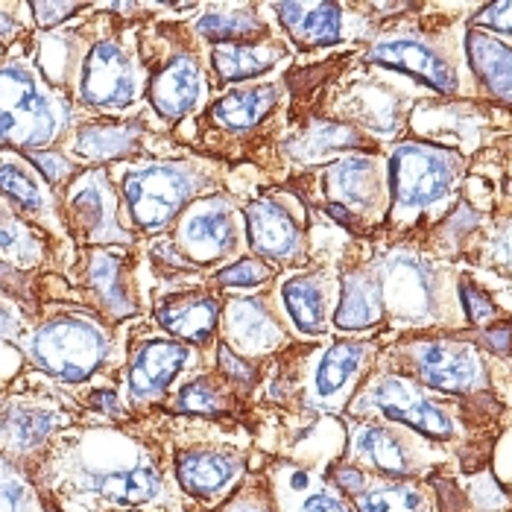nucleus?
<instances>
[{"instance_id": "nucleus-26", "label": "nucleus", "mask_w": 512, "mask_h": 512, "mask_svg": "<svg viewBox=\"0 0 512 512\" xmlns=\"http://www.w3.org/2000/svg\"><path fill=\"white\" fill-rule=\"evenodd\" d=\"M384 316V290L381 281L369 273H352L343 278L340 305L334 314V325L340 331H360L378 325Z\"/></svg>"}, {"instance_id": "nucleus-20", "label": "nucleus", "mask_w": 512, "mask_h": 512, "mask_svg": "<svg viewBox=\"0 0 512 512\" xmlns=\"http://www.w3.org/2000/svg\"><path fill=\"white\" fill-rule=\"evenodd\" d=\"M217 316H220V302L208 293H191V296H176L167 299L156 311V322L173 337H179V343H194L205 346L214 337L217 328Z\"/></svg>"}, {"instance_id": "nucleus-24", "label": "nucleus", "mask_w": 512, "mask_h": 512, "mask_svg": "<svg viewBox=\"0 0 512 512\" xmlns=\"http://www.w3.org/2000/svg\"><path fill=\"white\" fill-rule=\"evenodd\" d=\"M273 498L278 512H352L346 495L305 469H287Z\"/></svg>"}, {"instance_id": "nucleus-3", "label": "nucleus", "mask_w": 512, "mask_h": 512, "mask_svg": "<svg viewBox=\"0 0 512 512\" xmlns=\"http://www.w3.org/2000/svg\"><path fill=\"white\" fill-rule=\"evenodd\" d=\"M59 132V115L36 77L21 65L0 68V141L39 150Z\"/></svg>"}, {"instance_id": "nucleus-38", "label": "nucleus", "mask_w": 512, "mask_h": 512, "mask_svg": "<svg viewBox=\"0 0 512 512\" xmlns=\"http://www.w3.org/2000/svg\"><path fill=\"white\" fill-rule=\"evenodd\" d=\"M220 512H278V507L273 489H267L264 477H249L240 489L232 492V498Z\"/></svg>"}, {"instance_id": "nucleus-52", "label": "nucleus", "mask_w": 512, "mask_h": 512, "mask_svg": "<svg viewBox=\"0 0 512 512\" xmlns=\"http://www.w3.org/2000/svg\"><path fill=\"white\" fill-rule=\"evenodd\" d=\"M0 276H12V270H9V267H3V264H0Z\"/></svg>"}, {"instance_id": "nucleus-28", "label": "nucleus", "mask_w": 512, "mask_h": 512, "mask_svg": "<svg viewBox=\"0 0 512 512\" xmlns=\"http://www.w3.org/2000/svg\"><path fill=\"white\" fill-rule=\"evenodd\" d=\"M469 62H472V71L480 79V85L504 100V103H512V47H507L501 39H492L486 33H477L472 30L469 33Z\"/></svg>"}, {"instance_id": "nucleus-17", "label": "nucleus", "mask_w": 512, "mask_h": 512, "mask_svg": "<svg viewBox=\"0 0 512 512\" xmlns=\"http://www.w3.org/2000/svg\"><path fill=\"white\" fill-rule=\"evenodd\" d=\"M205 91V77L194 56L179 53L150 79V103L164 120L185 118Z\"/></svg>"}, {"instance_id": "nucleus-9", "label": "nucleus", "mask_w": 512, "mask_h": 512, "mask_svg": "<svg viewBox=\"0 0 512 512\" xmlns=\"http://www.w3.org/2000/svg\"><path fill=\"white\" fill-rule=\"evenodd\" d=\"M176 240L191 258H199V261H217L235 252V208L223 197H208L197 202L194 208H185Z\"/></svg>"}, {"instance_id": "nucleus-22", "label": "nucleus", "mask_w": 512, "mask_h": 512, "mask_svg": "<svg viewBox=\"0 0 512 512\" xmlns=\"http://www.w3.org/2000/svg\"><path fill=\"white\" fill-rule=\"evenodd\" d=\"M349 454L360 466H369V469L390 474V477H407L413 472V463H410L404 442L390 434L387 428H378V425H355Z\"/></svg>"}, {"instance_id": "nucleus-45", "label": "nucleus", "mask_w": 512, "mask_h": 512, "mask_svg": "<svg viewBox=\"0 0 512 512\" xmlns=\"http://www.w3.org/2000/svg\"><path fill=\"white\" fill-rule=\"evenodd\" d=\"M30 9L41 27H53V24H62L65 18L77 15L82 6L79 3H33Z\"/></svg>"}, {"instance_id": "nucleus-15", "label": "nucleus", "mask_w": 512, "mask_h": 512, "mask_svg": "<svg viewBox=\"0 0 512 512\" xmlns=\"http://www.w3.org/2000/svg\"><path fill=\"white\" fill-rule=\"evenodd\" d=\"M369 62L393 68L401 74H410L419 82L431 85L439 94H451L457 91V74L451 71V65L436 53L431 44L419 39H384L372 44V50L366 53Z\"/></svg>"}, {"instance_id": "nucleus-21", "label": "nucleus", "mask_w": 512, "mask_h": 512, "mask_svg": "<svg viewBox=\"0 0 512 512\" xmlns=\"http://www.w3.org/2000/svg\"><path fill=\"white\" fill-rule=\"evenodd\" d=\"M85 281L94 293V299L100 302V308L115 319L135 314V299L129 290V278H126V258L112 249H97L88 255L85 264Z\"/></svg>"}, {"instance_id": "nucleus-42", "label": "nucleus", "mask_w": 512, "mask_h": 512, "mask_svg": "<svg viewBox=\"0 0 512 512\" xmlns=\"http://www.w3.org/2000/svg\"><path fill=\"white\" fill-rule=\"evenodd\" d=\"M460 293H463V308H466V316H469V322H474V325L489 322L492 316L498 314V311H495V305L489 302V296H486V293H480L474 284H463V287H460Z\"/></svg>"}, {"instance_id": "nucleus-5", "label": "nucleus", "mask_w": 512, "mask_h": 512, "mask_svg": "<svg viewBox=\"0 0 512 512\" xmlns=\"http://www.w3.org/2000/svg\"><path fill=\"white\" fill-rule=\"evenodd\" d=\"M138 88L141 71L118 41L103 39L91 44L79 79L82 103L97 109H123L138 97Z\"/></svg>"}, {"instance_id": "nucleus-7", "label": "nucleus", "mask_w": 512, "mask_h": 512, "mask_svg": "<svg viewBox=\"0 0 512 512\" xmlns=\"http://www.w3.org/2000/svg\"><path fill=\"white\" fill-rule=\"evenodd\" d=\"M366 407L378 410L384 419L401 422V425L413 428L416 434L431 436V439L454 436L451 416L431 398L419 393L413 384H407L404 378H381L366 398Z\"/></svg>"}, {"instance_id": "nucleus-13", "label": "nucleus", "mask_w": 512, "mask_h": 512, "mask_svg": "<svg viewBox=\"0 0 512 512\" xmlns=\"http://www.w3.org/2000/svg\"><path fill=\"white\" fill-rule=\"evenodd\" d=\"M419 378L439 393H469L483 384V363L472 346L425 343L416 346Z\"/></svg>"}, {"instance_id": "nucleus-6", "label": "nucleus", "mask_w": 512, "mask_h": 512, "mask_svg": "<svg viewBox=\"0 0 512 512\" xmlns=\"http://www.w3.org/2000/svg\"><path fill=\"white\" fill-rule=\"evenodd\" d=\"M164 489H167L164 472L156 460L135 457V460H126L112 469H106V466L88 469L79 480L77 492L94 495L115 510H138V507L156 504L164 495Z\"/></svg>"}, {"instance_id": "nucleus-37", "label": "nucleus", "mask_w": 512, "mask_h": 512, "mask_svg": "<svg viewBox=\"0 0 512 512\" xmlns=\"http://www.w3.org/2000/svg\"><path fill=\"white\" fill-rule=\"evenodd\" d=\"M357 138L343 129V126H334V123H316L311 132H305L299 138V144L293 147V156L305 158V161H316L325 150H346V147H355Z\"/></svg>"}, {"instance_id": "nucleus-8", "label": "nucleus", "mask_w": 512, "mask_h": 512, "mask_svg": "<svg viewBox=\"0 0 512 512\" xmlns=\"http://www.w3.org/2000/svg\"><path fill=\"white\" fill-rule=\"evenodd\" d=\"M243 469L246 460L223 448H182L173 460L179 489L197 501H217L223 495H232Z\"/></svg>"}, {"instance_id": "nucleus-47", "label": "nucleus", "mask_w": 512, "mask_h": 512, "mask_svg": "<svg viewBox=\"0 0 512 512\" xmlns=\"http://www.w3.org/2000/svg\"><path fill=\"white\" fill-rule=\"evenodd\" d=\"M486 340H489V346H492L495 352H501V355H504V352H510V328H507V325H504V328H498V331H495V328H492V331H486Z\"/></svg>"}, {"instance_id": "nucleus-49", "label": "nucleus", "mask_w": 512, "mask_h": 512, "mask_svg": "<svg viewBox=\"0 0 512 512\" xmlns=\"http://www.w3.org/2000/svg\"><path fill=\"white\" fill-rule=\"evenodd\" d=\"M15 331H18L15 316L9 314L6 308H0V337H9V334H15Z\"/></svg>"}, {"instance_id": "nucleus-19", "label": "nucleus", "mask_w": 512, "mask_h": 512, "mask_svg": "<svg viewBox=\"0 0 512 512\" xmlns=\"http://www.w3.org/2000/svg\"><path fill=\"white\" fill-rule=\"evenodd\" d=\"M226 337L237 355H261L276 349L284 340L276 314L270 311L267 299H235L226 308Z\"/></svg>"}, {"instance_id": "nucleus-10", "label": "nucleus", "mask_w": 512, "mask_h": 512, "mask_svg": "<svg viewBox=\"0 0 512 512\" xmlns=\"http://www.w3.org/2000/svg\"><path fill=\"white\" fill-rule=\"evenodd\" d=\"M71 229L88 243H123L129 237L118 226L115 197L103 170H91L79 179L68 197Z\"/></svg>"}, {"instance_id": "nucleus-12", "label": "nucleus", "mask_w": 512, "mask_h": 512, "mask_svg": "<svg viewBox=\"0 0 512 512\" xmlns=\"http://www.w3.org/2000/svg\"><path fill=\"white\" fill-rule=\"evenodd\" d=\"M191 349L179 340H147L135 349L126 390L132 401H156L164 390L179 378V372L188 366Z\"/></svg>"}, {"instance_id": "nucleus-53", "label": "nucleus", "mask_w": 512, "mask_h": 512, "mask_svg": "<svg viewBox=\"0 0 512 512\" xmlns=\"http://www.w3.org/2000/svg\"><path fill=\"white\" fill-rule=\"evenodd\" d=\"M120 512H135V510H120Z\"/></svg>"}, {"instance_id": "nucleus-51", "label": "nucleus", "mask_w": 512, "mask_h": 512, "mask_svg": "<svg viewBox=\"0 0 512 512\" xmlns=\"http://www.w3.org/2000/svg\"><path fill=\"white\" fill-rule=\"evenodd\" d=\"M504 258H507V267L512 270V235L504 240Z\"/></svg>"}, {"instance_id": "nucleus-30", "label": "nucleus", "mask_w": 512, "mask_h": 512, "mask_svg": "<svg viewBox=\"0 0 512 512\" xmlns=\"http://www.w3.org/2000/svg\"><path fill=\"white\" fill-rule=\"evenodd\" d=\"M284 311L302 334H322L325 328V287L319 276H293L281 287Z\"/></svg>"}, {"instance_id": "nucleus-34", "label": "nucleus", "mask_w": 512, "mask_h": 512, "mask_svg": "<svg viewBox=\"0 0 512 512\" xmlns=\"http://www.w3.org/2000/svg\"><path fill=\"white\" fill-rule=\"evenodd\" d=\"M170 410L185 416H226L232 407L226 390L214 378H197L176 393V398L170 401Z\"/></svg>"}, {"instance_id": "nucleus-36", "label": "nucleus", "mask_w": 512, "mask_h": 512, "mask_svg": "<svg viewBox=\"0 0 512 512\" xmlns=\"http://www.w3.org/2000/svg\"><path fill=\"white\" fill-rule=\"evenodd\" d=\"M0 194L9 202L21 205L24 211H41L44 208V191H41L39 182L24 167H18L12 161L0 164Z\"/></svg>"}, {"instance_id": "nucleus-46", "label": "nucleus", "mask_w": 512, "mask_h": 512, "mask_svg": "<svg viewBox=\"0 0 512 512\" xmlns=\"http://www.w3.org/2000/svg\"><path fill=\"white\" fill-rule=\"evenodd\" d=\"M477 24L492 27V30H501V33H512V3L486 6V9L477 15Z\"/></svg>"}, {"instance_id": "nucleus-29", "label": "nucleus", "mask_w": 512, "mask_h": 512, "mask_svg": "<svg viewBox=\"0 0 512 512\" xmlns=\"http://www.w3.org/2000/svg\"><path fill=\"white\" fill-rule=\"evenodd\" d=\"M141 144V123H94L82 126L74 141V153L85 161L103 164L132 156Z\"/></svg>"}, {"instance_id": "nucleus-27", "label": "nucleus", "mask_w": 512, "mask_h": 512, "mask_svg": "<svg viewBox=\"0 0 512 512\" xmlns=\"http://www.w3.org/2000/svg\"><path fill=\"white\" fill-rule=\"evenodd\" d=\"M278 88L276 85H252V88H235L229 94H223L214 106H211V120L223 129L232 132H249L255 129L261 120L267 118L276 109Z\"/></svg>"}, {"instance_id": "nucleus-18", "label": "nucleus", "mask_w": 512, "mask_h": 512, "mask_svg": "<svg viewBox=\"0 0 512 512\" xmlns=\"http://www.w3.org/2000/svg\"><path fill=\"white\" fill-rule=\"evenodd\" d=\"M290 41L302 50L331 47L343 41V6L340 3H276L273 6Z\"/></svg>"}, {"instance_id": "nucleus-23", "label": "nucleus", "mask_w": 512, "mask_h": 512, "mask_svg": "<svg viewBox=\"0 0 512 512\" xmlns=\"http://www.w3.org/2000/svg\"><path fill=\"white\" fill-rule=\"evenodd\" d=\"M284 59V44L278 41H246V44H217L211 50V65L223 82H243L267 74Z\"/></svg>"}, {"instance_id": "nucleus-44", "label": "nucleus", "mask_w": 512, "mask_h": 512, "mask_svg": "<svg viewBox=\"0 0 512 512\" xmlns=\"http://www.w3.org/2000/svg\"><path fill=\"white\" fill-rule=\"evenodd\" d=\"M328 477H331L334 489H340L343 495H352V498H355L357 492H363V486L369 483V480H366V474H363V469H360V466H352V463L334 466Z\"/></svg>"}, {"instance_id": "nucleus-31", "label": "nucleus", "mask_w": 512, "mask_h": 512, "mask_svg": "<svg viewBox=\"0 0 512 512\" xmlns=\"http://www.w3.org/2000/svg\"><path fill=\"white\" fill-rule=\"evenodd\" d=\"M363 357H366L363 343H337V346H331L322 355L319 366H316L314 393L319 398H337L357 375Z\"/></svg>"}, {"instance_id": "nucleus-40", "label": "nucleus", "mask_w": 512, "mask_h": 512, "mask_svg": "<svg viewBox=\"0 0 512 512\" xmlns=\"http://www.w3.org/2000/svg\"><path fill=\"white\" fill-rule=\"evenodd\" d=\"M267 278H273V267L264 264L261 258H240L232 267L217 273V281L223 287H258Z\"/></svg>"}, {"instance_id": "nucleus-11", "label": "nucleus", "mask_w": 512, "mask_h": 512, "mask_svg": "<svg viewBox=\"0 0 512 512\" xmlns=\"http://www.w3.org/2000/svg\"><path fill=\"white\" fill-rule=\"evenodd\" d=\"M249 246L270 261H296L305 252V235L299 223L276 199H255L243 211Z\"/></svg>"}, {"instance_id": "nucleus-50", "label": "nucleus", "mask_w": 512, "mask_h": 512, "mask_svg": "<svg viewBox=\"0 0 512 512\" xmlns=\"http://www.w3.org/2000/svg\"><path fill=\"white\" fill-rule=\"evenodd\" d=\"M3 12H6V6L0 3V36L12 30V21H9V18H3Z\"/></svg>"}, {"instance_id": "nucleus-16", "label": "nucleus", "mask_w": 512, "mask_h": 512, "mask_svg": "<svg viewBox=\"0 0 512 512\" xmlns=\"http://www.w3.org/2000/svg\"><path fill=\"white\" fill-rule=\"evenodd\" d=\"M62 425H68V416L50 404L3 401L0 404V448L9 454H33Z\"/></svg>"}, {"instance_id": "nucleus-33", "label": "nucleus", "mask_w": 512, "mask_h": 512, "mask_svg": "<svg viewBox=\"0 0 512 512\" xmlns=\"http://www.w3.org/2000/svg\"><path fill=\"white\" fill-rule=\"evenodd\" d=\"M390 287H393L395 305L404 314H422L428 311V299H431V281L422 264L416 261H395L390 270Z\"/></svg>"}, {"instance_id": "nucleus-35", "label": "nucleus", "mask_w": 512, "mask_h": 512, "mask_svg": "<svg viewBox=\"0 0 512 512\" xmlns=\"http://www.w3.org/2000/svg\"><path fill=\"white\" fill-rule=\"evenodd\" d=\"M0 512H47L33 483L0 457Z\"/></svg>"}, {"instance_id": "nucleus-4", "label": "nucleus", "mask_w": 512, "mask_h": 512, "mask_svg": "<svg viewBox=\"0 0 512 512\" xmlns=\"http://www.w3.org/2000/svg\"><path fill=\"white\" fill-rule=\"evenodd\" d=\"M460 161L428 144H401L390 158V188L398 208H428L454 188Z\"/></svg>"}, {"instance_id": "nucleus-2", "label": "nucleus", "mask_w": 512, "mask_h": 512, "mask_svg": "<svg viewBox=\"0 0 512 512\" xmlns=\"http://www.w3.org/2000/svg\"><path fill=\"white\" fill-rule=\"evenodd\" d=\"M106 355H109L106 331L79 316L50 319L30 337V357L36 360V366L65 384H79L91 378Z\"/></svg>"}, {"instance_id": "nucleus-39", "label": "nucleus", "mask_w": 512, "mask_h": 512, "mask_svg": "<svg viewBox=\"0 0 512 512\" xmlns=\"http://www.w3.org/2000/svg\"><path fill=\"white\" fill-rule=\"evenodd\" d=\"M0 252L21 255V258L36 255V237L30 235V229L21 226L18 217L12 211H6L3 205H0Z\"/></svg>"}, {"instance_id": "nucleus-14", "label": "nucleus", "mask_w": 512, "mask_h": 512, "mask_svg": "<svg viewBox=\"0 0 512 512\" xmlns=\"http://www.w3.org/2000/svg\"><path fill=\"white\" fill-rule=\"evenodd\" d=\"M328 211L352 226V211H369L378 202V167L366 156H346L325 170Z\"/></svg>"}, {"instance_id": "nucleus-43", "label": "nucleus", "mask_w": 512, "mask_h": 512, "mask_svg": "<svg viewBox=\"0 0 512 512\" xmlns=\"http://www.w3.org/2000/svg\"><path fill=\"white\" fill-rule=\"evenodd\" d=\"M33 164L39 167L41 173H44V179L47 182H53V185H62V182H68L74 173H77V167L71 164V161H65L62 156H50V153H33Z\"/></svg>"}, {"instance_id": "nucleus-1", "label": "nucleus", "mask_w": 512, "mask_h": 512, "mask_svg": "<svg viewBox=\"0 0 512 512\" xmlns=\"http://www.w3.org/2000/svg\"><path fill=\"white\" fill-rule=\"evenodd\" d=\"M202 188V173L188 161H153L123 176V199L135 226L147 235L161 232Z\"/></svg>"}, {"instance_id": "nucleus-32", "label": "nucleus", "mask_w": 512, "mask_h": 512, "mask_svg": "<svg viewBox=\"0 0 512 512\" xmlns=\"http://www.w3.org/2000/svg\"><path fill=\"white\" fill-rule=\"evenodd\" d=\"M357 512H428L419 486L413 483H375L355 495Z\"/></svg>"}, {"instance_id": "nucleus-25", "label": "nucleus", "mask_w": 512, "mask_h": 512, "mask_svg": "<svg viewBox=\"0 0 512 512\" xmlns=\"http://www.w3.org/2000/svg\"><path fill=\"white\" fill-rule=\"evenodd\" d=\"M197 33L217 44H246L267 41V24L258 18L255 6H208L197 18Z\"/></svg>"}, {"instance_id": "nucleus-41", "label": "nucleus", "mask_w": 512, "mask_h": 512, "mask_svg": "<svg viewBox=\"0 0 512 512\" xmlns=\"http://www.w3.org/2000/svg\"><path fill=\"white\" fill-rule=\"evenodd\" d=\"M217 360H220V372H223L226 381H232L237 387H252V384H255V369H252V363L243 355H237L232 346L223 343L220 352H217Z\"/></svg>"}, {"instance_id": "nucleus-48", "label": "nucleus", "mask_w": 512, "mask_h": 512, "mask_svg": "<svg viewBox=\"0 0 512 512\" xmlns=\"http://www.w3.org/2000/svg\"><path fill=\"white\" fill-rule=\"evenodd\" d=\"M94 401H97V407H100L106 416H123V407H120L118 395L115 393H94Z\"/></svg>"}]
</instances>
